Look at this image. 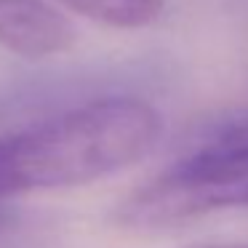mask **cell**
I'll return each instance as SVG.
<instances>
[{"mask_svg":"<svg viewBox=\"0 0 248 248\" xmlns=\"http://www.w3.org/2000/svg\"><path fill=\"white\" fill-rule=\"evenodd\" d=\"M179 166L200 173L248 171V118L227 125L221 134H216L208 144L195 150L189 157H184Z\"/></svg>","mask_w":248,"mask_h":248,"instance_id":"277c9868","label":"cell"},{"mask_svg":"<svg viewBox=\"0 0 248 248\" xmlns=\"http://www.w3.org/2000/svg\"><path fill=\"white\" fill-rule=\"evenodd\" d=\"M163 120L134 96H104L0 136V198L62 189L134 166L155 147Z\"/></svg>","mask_w":248,"mask_h":248,"instance_id":"6da1fadb","label":"cell"},{"mask_svg":"<svg viewBox=\"0 0 248 248\" xmlns=\"http://www.w3.org/2000/svg\"><path fill=\"white\" fill-rule=\"evenodd\" d=\"M62 3L88 19L123 30L152 24L163 6V0H62Z\"/></svg>","mask_w":248,"mask_h":248,"instance_id":"5b68a950","label":"cell"},{"mask_svg":"<svg viewBox=\"0 0 248 248\" xmlns=\"http://www.w3.org/2000/svg\"><path fill=\"white\" fill-rule=\"evenodd\" d=\"M0 43L24 59H46L70 48L72 27L46 0H0Z\"/></svg>","mask_w":248,"mask_h":248,"instance_id":"3957f363","label":"cell"},{"mask_svg":"<svg viewBox=\"0 0 248 248\" xmlns=\"http://www.w3.org/2000/svg\"><path fill=\"white\" fill-rule=\"evenodd\" d=\"M246 205L248 171L200 173L176 163L171 171L123 200L115 219L136 230H157L192 221L211 211L246 208Z\"/></svg>","mask_w":248,"mask_h":248,"instance_id":"7a4b0ae2","label":"cell"},{"mask_svg":"<svg viewBox=\"0 0 248 248\" xmlns=\"http://www.w3.org/2000/svg\"><path fill=\"white\" fill-rule=\"evenodd\" d=\"M195 248H248V243H216V246H195Z\"/></svg>","mask_w":248,"mask_h":248,"instance_id":"8992f818","label":"cell"}]
</instances>
